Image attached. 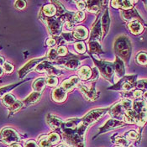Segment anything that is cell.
I'll return each instance as SVG.
<instances>
[{
    "instance_id": "ab89813d",
    "label": "cell",
    "mask_w": 147,
    "mask_h": 147,
    "mask_svg": "<svg viewBox=\"0 0 147 147\" xmlns=\"http://www.w3.org/2000/svg\"><path fill=\"white\" fill-rule=\"evenodd\" d=\"M136 88L141 91H147V79H141L137 81Z\"/></svg>"
},
{
    "instance_id": "ffe728a7",
    "label": "cell",
    "mask_w": 147,
    "mask_h": 147,
    "mask_svg": "<svg viewBox=\"0 0 147 147\" xmlns=\"http://www.w3.org/2000/svg\"><path fill=\"white\" fill-rule=\"evenodd\" d=\"M128 29L129 30V31L135 35L141 34L144 30V26L143 24L138 20H133L130 21L128 24Z\"/></svg>"
},
{
    "instance_id": "680465c9",
    "label": "cell",
    "mask_w": 147,
    "mask_h": 147,
    "mask_svg": "<svg viewBox=\"0 0 147 147\" xmlns=\"http://www.w3.org/2000/svg\"><path fill=\"white\" fill-rule=\"evenodd\" d=\"M144 3H145V5H146V8L147 9V1H144Z\"/></svg>"
},
{
    "instance_id": "4fadbf2b",
    "label": "cell",
    "mask_w": 147,
    "mask_h": 147,
    "mask_svg": "<svg viewBox=\"0 0 147 147\" xmlns=\"http://www.w3.org/2000/svg\"><path fill=\"white\" fill-rule=\"evenodd\" d=\"M45 57L42 58H37V59H32L30 60L27 64H25L20 71H19V77L20 78H24L30 71H31L32 69H34L35 67H37L40 62H42L43 60H45Z\"/></svg>"
},
{
    "instance_id": "b9f144b4",
    "label": "cell",
    "mask_w": 147,
    "mask_h": 147,
    "mask_svg": "<svg viewBox=\"0 0 147 147\" xmlns=\"http://www.w3.org/2000/svg\"><path fill=\"white\" fill-rule=\"evenodd\" d=\"M75 50L80 54H83V53L86 52L87 47H86V45L82 41L81 42H77V43H75Z\"/></svg>"
},
{
    "instance_id": "484cf974",
    "label": "cell",
    "mask_w": 147,
    "mask_h": 147,
    "mask_svg": "<svg viewBox=\"0 0 147 147\" xmlns=\"http://www.w3.org/2000/svg\"><path fill=\"white\" fill-rule=\"evenodd\" d=\"M57 7L55 5H53V4H46L43 7L41 13L45 17L52 18V17H55L57 15Z\"/></svg>"
},
{
    "instance_id": "d4e9b609",
    "label": "cell",
    "mask_w": 147,
    "mask_h": 147,
    "mask_svg": "<svg viewBox=\"0 0 147 147\" xmlns=\"http://www.w3.org/2000/svg\"><path fill=\"white\" fill-rule=\"evenodd\" d=\"M41 92H33L28 98H26L23 103L26 106H29V105H32L34 104L37 102L40 101V99L41 98Z\"/></svg>"
},
{
    "instance_id": "f35d334b",
    "label": "cell",
    "mask_w": 147,
    "mask_h": 147,
    "mask_svg": "<svg viewBox=\"0 0 147 147\" xmlns=\"http://www.w3.org/2000/svg\"><path fill=\"white\" fill-rule=\"evenodd\" d=\"M18 85H20V83L17 84H13V85H9V86H5L3 88H0V98L3 96H5L6 94H8V92L10 90H12L13 88H14L15 87H17Z\"/></svg>"
},
{
    "instance_id": "c3c4849f",
    "label": "cell",
    "mask_w": 147,
    "mask_h": 147,
    "mask_svg": "<svg viewBox=\"0 0 147 147\" xmlns=\"http://www.w3.org/2000/svg\"><path fill=\"white\" fill-rule=\"evenodd\" d=\"M14 6H15V8L18 9H23L25 8L26 3H25V1H23V0H18V1L15 2Z\"/></svg>"
},
{
    "instance_id": "8992f818",
    "label": "cell",
    "mask_w": 147,
    "mask_h": 147,
    "mask_svg": "<svg viewBox=\"0 0 147 147\" xmlns=\"http://www.w3.org/2000/svg\"><path fill=\"white\" fill-rule=\"evenodd\" d=\"M0 140L6 145L11 146L20 140V136L13 129L6 127L0 132Z\"/></svg>"
},
{
    "instance_id": "7dc6e473",
    "label": "cell",
    "mask_w": 147,
    "mask_h": 147,
    "mask_svg": "<svg viewBox=\"0 0 147 147\" xmlns=\"http://www.w3.org/2000/svg\"><path fill=\"white\" fill-rule=\"evenodd\" d=\"M3 67V70H4V71L6 73H11V72H13V69H14L13 66L9 62H4Z\"/></svg>"
},
{
    "instance_id": "603a6c76",
    "label": "cell",
    "mask_w": 147,
    "mask_h": 147,
    "mask_svg": "<svg viewBox=\"0 0 147 147\" xmlns=\"http://www.w3.org/2000/svg\"><path fill=\"white\" fill-rule=\"evenodd\" d=\"M73 36L75 39L77 40H86L88 37V30L84 27L79 25L78 27H76L73 30Z\"/></svg>"
},
{
    "instance_id": "52a82bcc",
    "label": "cell",
    "mask_w": 147,
    "mask_h": 147,
    "mask_svg": "<svg viewBox=\"0 0 147 147\" xmlns=\"http://www.w3.org/2000/svg\"><path fill=\"white\" fill-rule=\"evenodd\" d=\"M133 109L139 115L138 126L143 127L147 122V103L145 100H136L133 102Z\"/></svg>"
},
{
    "instance_id": "5b68a950",
    "label": "cell",
    "mask_w": 147,
    "mask_h": 147,
    "mask_svg": "<svg viewBox=\"0 0 147 147\" xmlns=\"http://www.w3.org/2000/svg\"><path fill=\"white\" fill-rule=\"evenodd\" d=\"M136 78H137V75L125 76L119 80L116 84H114L113 87L109 88V89L130 92L132 89H134L136 88V82H137Z\"/></svg>"
},
{
    "instance_id": "4316f807",
    "label": "cell",
    "mask_w": 147,
    "mask_h": 147,
    "mask_svg": "<svg viewBox=\"0 0 147 147\" xmlns=\"http://www.w3.org/2000/svg\"><path fill=\"white\" fill-rule=\"evenodd\" d=\"M92 75V71L89 67L83 66L78 70V77L82 80H90Z\"/></svg>"
},
{
    "instance_id": "60d3db41",
    "label": "cell",
    "mask_w": 147,
    "mask_h": 147,
    "mask_svg": "<svg viewBox=\"0 0 147 147\" xmlns=\"http://www.w3.org/2000/svg\"><path fill=\"white\" fill-rule=\"evenodd\" d=\"M120 102L122 103L125 111H129V110H131L133 109V101L131 99L125 98V99H123Z\"/></svg>"
},
{
    "instance_id": "7c38bea8",
    "label": "cell",
    "mask_w": 147,
    "mask_h": 147,
    "mask_svg": "<svg viewBox=\"0 0 147 147\" xmlns=\"http://www.w3.org/2000/svg\"><path fill=\"white\" fill-rule=\"evenodd\" d=\"M110 116L113 118V119H117V120H123V117L125 115V111L123 105L121 102H117L115 104H113V106L109 109Z\"/></svg>"
},
{
    "instance_id": "8fae6325",
    "label": "cell",
    "mask_w": 147,
    "mask_h": 147,
    "mask_svg": "<svg viewBox=\"0 0 147 147\" xmlns=\"http://www.w3.org/2000/svg\"><path fill=\"white\" fill-rule=\"evenodd\" d=\"M125 125H126V124H125V122H123V121L111 119L108 120V121L105 123V125L99 129L98 135H101V134H103V133L108 132V131H110V130H113V129H115L121 128L122 126H125Z\"/></svg>"
},
{
    "instance_id": "f546056e",
    "label": "cell",
    "mask_w": 147,
    "mask_h": 147,
    "mask_svg": "<svg viewBox=\"0 0 147 147\" xmlns=\"http://www.w3.org/2000/svg\"><path fill=\"white\" fill-rule=\"evenodd\" d=\"M81 65V61L78 59H70L67 60L64 65V67L68 70H77Z\"/></svg>"
},
{
    "instance_id": "816d5d0a",
    "label": "cell",
    "mask_w": 147,
    "mask_h": 147,
    "mask_svg": "<svg viewBox=\"0 0 147 147\" xmlns=\"http://www.w3.org/2000/svg\"><path fill=\"white\" fill-rule=\"evenodd\" d=\"M64 26H65V28H66L67 30H68V31H71L72 30H74V26H73V24L71 22L67 21V22L65 23Z\"/></svg>"
},
{
    "instance_id": "11a10c76",
    "label": "cell",
    "mask_w": 147,
    "mask_h": 147,
    "mask_svg": "<svg viewBox=\"0 0 147 147\" xmlns=\"http://www.w3.org/2000/svg\"><path fill=\"white\" fill-rule=\"evenodd\" d=\"M9 147H22V146L20 145V144H18V143H14V144H13L11 145Z\"/></svg>"
},
{
    "instance_id": "d590c367",
    "label": "cell",
    "mask_w": 147,
    "mask_h": 147,
    "mask_svg": "<svg viewBox=\"0 0 147 147\" xmlns=\"http://www.w3.org/2000/svg\"><path fill=\"white\" fill-rule=\"evenodd\" d=\"M48 139H49V140H50V142H51V144L52 146L57 145V144H58L61 141V136H60V135L57 134V133H55V132L51 133L48 136Z\"/></svg>"
},
{
    "instance_id": "836d02e7",
    "label": "cell",
    "mask_w": 147,
    "mask_h": 147,
    "mask_svg": "<svg viewBox=\"0 0 147 147\" xmlns=\"http://www.w3.org/2000/svg\"><path fill=\"white\" fill-rule=\"evenodd\" d=\"M136 61L138 64L141 66H146L147 65V53L145 51L139 52L136 56Z\"/></svg>"
},
{
    "instance_id": "6f0895ef",
    "label": "cell",
    "mask_w": 147,
    "mask_h": 147,
    "mask_svg": "<svg viewBox=\"0 0 147 147\" xmlns=\"http://www.w3.org/2000/svg\"><path fill=\"white\" fill-rule=\"evenodd\" d=\"M143 98H144L145 100H146L147 101V91H146V92L143 93Z\"/></svg>"
},
{
    "instance_id": "f6af8a7d",
    "label": "cell",
    "mask_w": 147,
    "mask_h": 147,
    "mask_svg": "<svg viewBox=\"0 0 147 147\" xmlns=\"http://www.w3.org/2000/svg\"><path fill=\"white\" fill-rule=\"evenodd\" d=\"M57 57H58V54H57V50L56 49H51L49 51V52L47 53V59H49L50 61H55L57 60Z\"/></svg>"
},
{
    "instance_id": "7402d4cb",
    "label": "cell",
    "mask_w": 147,
    "mask_h": 147,
    "mask_svg": "<svg viewBox=\"0 0 147 147\" xmlns=\"http://www.w3.org/2000/svg\"><path fill=\"white\" fill-rule=\"evenodd\" d=\"M46 120H47L48 125L53 129H61L62 123H63V121L60 118L54 116L52 114H48L46 116Z\"/></svg>"
},
{
    "instance_id": "6da1fadb",
    "label": "cell",
    "mask_w": 147,
    "mask_h": 147,
    "mask_svg": "<svg viewBox=\"0 0 147 147\" xmlns=\"http://www.w3.org/2000/svg\"><path fill=\"white\" fill-rule=\"evenodd\" d=\"M87 126L82 123L75 129H64L61 130L63 134L65 141L71 147H85L84 136L87 129Z\"/></svg>"
},
{
    "instance_id": "3957f363",
    "label": "cell",
    "mask_w": 147,
    "mask_h": 147,
    "mask_svg": "<svg viewBox=\"0 0 147 147\" xmlns=\"http://www.w3.org/2000/svg\"><path fill=\"white\" fill-rule=\"evenodd\" d=\"M92 59L96 65L97 69L100 71L102 76L109 82H113V75H114V66L113 63L108 62L105 61H98L92 57Z\"/></svg>"
},
{
    "instance_id": "2e32d148",
    "label": "cell",
    "mask_w": 147,
    "mask_h": 147,
    "mask_svg": "<svg viewBox=\"0 0 147 147\" xmlns=\"http://www.w3.org/2000/svg\"><path fill=\"white\" fill-rule=\"evenodd\" d=\"M80 80L81 79L79 78V77H78V76H71L70 78L63 81L61 87L67 92H71L75 88H78V86L81 83Z\"/></svg>"
},
{
    "instance_id": "277c9868",
    "label": "cell",
    "mask_w": 147,
    "mask_h": 147,
    "mask_svg": "<svg viewBox=\"0 0 147 147\" xmlns=\"http://www.w3.org/2000/svg\"><path fill=\"white\" fill-rule=\"evenodd\" d=\"M40 17L41 19L40 20H42L46 24L48 31L51 35L57 36L61 33V25H62V23L64 22L62 19L58 18L57 16L52 17V18H48V17L44 16L42 13H41V16Z\"/></svg>"
},
{
    "instance_id": "74e56055",
    "label": "cell",
    "mask_w": 147,
    "mask_h": 147,
    "mask_svg": "<svg viewBox=\"0 0 147 147\" xmlns=\"http://www.w3.org/2000/svg\"><path fill=\"white\" fill-rule=\"evenodd\" d=\"M45 82L48 87L53 88V87H57V85L58 84V80H57V77L49 76L48 78H45Z\"/></svg>"
},
{
    "instance_id": "4dcf8cb0",
    "label": "cell",
    "mask_w": 147,
    "mask_h": 147,
    "mask_svg": "<svg viewBox=\"0 0 147 147\" xmlns=\"http://www.w3.org/2000/svg\"><path fill=\"white\" fill-rule=\"evenodd\" d=\"M89 51L93 54L102 53V47L98 41H89Z\"/></svg>"
},
{
    "instance_id": "f5cc1de1",
    "label": "cell",
    "mask_w": 147,
    "mask_h": 147,
    "mask_svg": "<svg viewBox=\"0 0 147 147\" xmlns=\"http://www.w3.org/2000/svg\"><path fill=\"white\" fill-rule=\"evenodd\" d=\"M46 45L48 46H53V45H56V40L53 39V38H50V39H47L46 40Z\"/></svg>"
},
{
    "instance_id": "ee69618b",
    "label": "cell",
    "mask_w": 147,
    "mask_h": 147,
    "mask_svg": "<svg viewBox=\"0 0 147 147\" xmlns=\"http://www.w3.org/2000/svg\"><path fill=\"white\" fill-rule=\"evenodd\" d=\"M125 138H127L129 140H136L139 138V135H138V133L136 131H135V130H130V131H129V132L126 133Z\"/></svg>"
},
{
    "instance_id": "9c48e42d",
    "label": "cell",
    "mask_w": 147,
    "mask_h": 147,
    "mask_svg": "<svg viewBox=\"0 0 147 147\" xmlns=\"http://www.w3.org/2000/svg\"><path fill=\"white\" fill-rule=\"evenodd\" d=\"M35 70L38 72H45L50 76H54V77H57V76H61L62 73V71L58 69L56 67L52 66L50 62L47 61H42L40 62L36 67Z\"/></svg>"
},
{
    "instance_id": "8d00e7d4",
    "label": "cell",
    "mask_w": 147,
    "mask_h": 147,
    "mask_svg": "<svg viewBox=\"0 0 147 147\" xmlns=\"http://www.w3.org/2000/svg\"><path fill=\"white\" fill-rule=\"evenodd\" d=\"M23 105H24L23 102H20V101H16V102H14V103L12 105L11 107H9V113H10V114H13V113H15L16 112H18L20 109H22Z\"/></svg>"
},
{
    "instance_id": "d6986e66",
    "label": "cell",
    "mask_w": 147,
    "mask_h": 147,
    "mask_svg": "<svg viewBox=\"0 0 147 147\" xmlns=\"http://www.w3.org/2000/svg\"><path fill=\"white\" fill-rule=\"evenodd\" d=\"M136 3V1H112L111 4L115 9H120L121 10H129L134 8L133 3Z\"/></svg>"
},
{
    "instance_id": "bcb514c9",
    "label": "cell",
    "mask_w": 147,
    "mask_h": 147,
    "mask_svg": "<svg viewBox=\"0 0 147 147\" xmlns=\"http://www.w3.org/2000/svg\"><path fill=\"white\" fill-rule=\"evenodd\" d=\"M57 54L60 57H65L67 54V47L64 46V45L59 46V48L57 49Z\"/></svg>"
},
{
    "instance_id": "ac0fdd59",
    "label": "cell",
    "mask_w": 147,
    "mask_h": 147,
    "mask_svg": "<svg viewBox=\"0 0 147 147\" xmlns=\"http://www.w3.org/2000/svg\"><path fill=\"white\" fill-rule=\"evenodd\" d=\"M114 66V72L116 73L117 77L119 78H122L125 77V63L123 61V60H121L119 57H115V61L113 63Z\"/></svg>"
},
{
    "instance_id": "f1b7e54d",
    "label": "cell",
    "mask_w": 147,
    "mask_h": 147,
    "mask_svg": "<svg viewBox=\"0 0 147 147\" xmlns=\"http://www.w3.org/2000/svg\"><path fill=\"white\" fill-rule=\"evenodd\" d=\"M46 82H45V78H40L38 79H36L33 83V89L34 92H41L42 91L44 90Z\"/></svg>"
},
{
    "instance_id": "7bdbcfd3",
    "label": "cell",
    "mask_w": 147,
    "mask_h": 147,
    "mask_svg": "<svg viewBox=\"0 0 147 147\" xmlns=\"http://www.w3.org/2000/svg\"><path fill=\"white\" fill-rule=\"evenodd\" d=\"M61 35L63 36L64 40L68 43H75L78 40L77 39L74 38L73 34L71 33H61Z\"/></svg>"
},
{
    "instance_id": "94428289",
    "label": "cell",
    "mask_w": 147,
    "mask_h": 147,
    "mask_svg": "<svg viewBox=\"0 0 147 147\" xmlns=\"http://www.w3.org/2000/svg\"><path fill=\"white\" fill-rule=\"evenodd\" d=\"M115 147H120V146H115Z\"/></svg>"
},
{
    "instance_id": "f907efd6",
    "label": "cell",
    "mask_w": 147,
    "mask_h": 147,
    "mask_svg": "<svg viewBox=\"0 0 147 147\" xmlns=\"http://www.w3.org/2000/svg\"><path fill=\"white\" fill-rule=\"evenodd\" d=\"M24 147H39L38 145L36 144V142L34 140H28L27 142H25Z\"/></svg>"
},
{
    "instance_id": "30bf717a",
    "label": "cell",
    "mask_w": 147,
    "mask_h": 147,
    "mask_svg": "<svg viewBox=\"0 0 147 147\" xmlns=\"http://www.w3.org/2000/svg\"><path fill=\"white\" fill-rule=\"evenodd\" d=\"M78 88H79L80 91L82 92V93L83 94V96L88 100L94 101L98 97V93L96 91V88H95L94 83H92L91 86H87V85L80 83L79 85L78 86Z\"/></svg>"
},
{
    "instance_id": "d6a6232c",
    "label": "cell",
    "mask_w": 147,
    "mask_h": 147,
    "mask_svg": "<svg viewBox=\"0 0 147 147\" xmlns=\"http://www.w3.org/2000/svg\"><path fill=\"white\" fill-rule=\"evenodd\" d=\"M38 146L39 147H51L52 145L51 144L48 136L43 135V136H40L38 139Z\"/></svg>"
},
{
    "instance_id": "83f0119b",
    "label": "cell",
    "mask_w": 147,
    "mask_h": 147,
    "mask_svg": "<svg viewBox=\"0 0 147 147\" xmlns=\"http://www.w3.org/2000/svg\"><path fill=\"white\" fill-rule=\"evenodd\" d=\"M113 142L115 144H117L120 147H129L131 145V141L129 140H128L125 137H122V136H113Z\"/></svg>"
},
{
    "instance_id": "e575fe53",
    "label": "cell",
    "mask_w": 147,
    "mask_h": 147,
    "mask_svg": "<svg viewBox=\"0 0 147 147\" xmlns=\"http://www.w3.org/2000/svg\"><path fill=\"white\" fill-rule=\"evenodd\" d=\"M85 19V13L83 11H78L72 13V16H71V23L75 22H81L82 20H84Z\"/></svg>"
},
{
    "instance_id": "1f68e13d",
    "label": "cell",
    "mask_w": 147,
    "mask_h": 147,
    "mask_svg": "<svg viewBox=\"0 0 147 147\" xmlns=\"http://www.w3.org/2000/svg\"><path fill=\"white\" fill-rule=\"evenodd\" d=\"M16 101H17V100H16L15 97H14L13 95L10 94V93H8V94H6L5 96H3V100H2L3 103L6 107H9V108L11 107L12 105L16 102Z\"/></svg>"
},
{
    "instance_id": "db71d44e",
    "label": "cell",
    "mask_w": 147,
    "mask_h": 147,
    "mask_svg": "<svg viewBox=\"0 0 147 147\" xmlns=\"http://www.w3.org/2000/svg\"><path fill=\"white\" fill-rule=\"evenodd\" d=\"M3 64H4V59L2 57H0V67L3 66Z\"/></svg>"
},
{
    "instance_id": "7a4b0ae2",
    "label": "cell",
    "mask_w": 147,
    "mask_h": 147,
    "mask_svg": "<svg viewBox=\"0 0 147 147\" xmlns=\"http://www.w3.org/2000/svg\"><path fill=\"white\" fill-rule=\"evenodd\" d=\"M113 49L117 57L123 60V61H125L127 63L129 62L131 56L132 46L130 40L128 36L122 34L117 37L113 44Z\"/></svg>"
},
{
    "instance_id": "91938a15",
    "label": "cell",
    "mask_w": 147,
    "mask_h": 147,
    "mask_svg": "<svg viewBox=\"0 0 147 147\" xmlns=\"http://www.w3.org/2000/svg\"><path fill=\"white\" fill-rule=\"evenodd\" d=\"M58 147H67V146H66L65 145H61V146H59Z\"/></svg>"
},
{
    "instance_id": "9f6ffc18",
    "label": "cell",
    "mask_w": 147,
    "mask_h": 147,
    "mask_svg": "<svg viewBox=\"0 0 147 147\" xmlns=\"http://www.w3.org/2000/svg\"><path fill=\"white\" fill-rule=\"evenodd\" d=\"M3 71H4L3 67H0V77H2V76H3Z\"/></svg>"
},
{
    "instance_id": "9a60e30c",
    "label": "cell",
    "mask_w": 147,
    "mask_h": 147,
    "mask_svg": "<svg viewBox=\"0 0 147 147\" xmlns=\"http://www.w3.org/2000/svg\"><path fill=\"white\" fill-rule=\"evenodd\" d=\"M102 38V34L101 20L99 19H98V20L96 21V23L92 27L89 41H98V40H101Z\"/></svg>"
},
{
    "instance_id": "e0dca14e",
    "label": "cell",
    "mask_w": 147,
    "mask_h": 147,
    "mask_svg": "<svg viewBox=\"0 0 147 147\" xmlns=\"http://www.w3.org/2000/svg\"><path fill=\"white\" fill-rule=\"evenodd\" d=\"M51 98L53 101L57 102H63L67 100V92L64 90L61 87L57 88L52 91Z\"/></svg>"
},
{
    "instance_id": "5bb4252c",
    "label": "cell",
    "mask_w": 147,
    "mask_h": 147,
    "mask_svg": "<svg viewBox=\"0 0 147 147\" xmlns=\"http://www.w3.org/2000/svg\"><path fill=\"white\" fill-rule=\"evenodd\" d=\"M121 17L126 20V21H133V20H138L142 24L144 23V20L140 16L138 11L136 10L135 8L129 9V10H121Z\"/></svg>"
},
{
    "instance_id": "cb8c5ba5",
    "label": "cell",
    "mask_w": 147,
    "mask_h": 147,
    "mask_svg": "<svg viewBox=\"0 0 147 147\" xmlns=\"http://www.w3.org/2000/svg\"><path fill=\"white\" fill-rule=\"evenodd\" d=\"M85 3H87V9L88 11L90 12V13H97L100 9L102 4L104 3V2H102V1H91V0H88V1H85Z\"/></svg>"
},
{
    "instance_id": "ba28073f",
    "label": "cell",
    "mask_w": 147,
    "mask_h": 147,
    "mask_svg": "<svg viewBox=\"0 0 147 147\" xmlns=\"http://www.w3.org/2000/svg\"><path fill=\"white\" fill-rule=\"evenodd\" d=\"M108 110H109V109H98L92 110L82 119V124L86 125L87 127L93 125L94 123L98 121Z\"/></svg>"
},
{
    "instance_id": "681fc988",
    "label": "cell",
    "mask_w": 147,
    "mask_h": 147,
    "mask_svg": "<svg viewBox=\"0 0 147 147\" xmlns=\"http://www.w3.org/2000/svg\"><path fill=\"white\" fill-rule=\"evenodd\" d=\"M75 3L77 4V7L79 9V11H83L86 9L87 5L85 1H75Z\"/></svg>"
},
{
    "instance_id": "44dd1931",
    "label": "cell",
    "mask_w": 147,
    "mask_h": 147,
    "mask_svg": "<svg viewBox=\"0 0 147 147\" xmlns=\"http://www.w3.org/2000/svg\"><path fill=\"white\" fill-rule=\"evenodd\" d=\"M101 25H102V29L103 30L102 37H104L108 34V32L109 30V27H110V16H109V11L108 9H105L102 18H101Z\"/></svg>"
}]
</instances>
